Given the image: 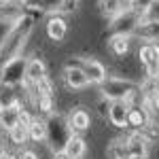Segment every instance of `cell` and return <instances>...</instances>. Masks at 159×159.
<instances>
[{
    "label": "cell",
    "instance_id": "obj_1",
    "mask_svg": "<svg viewBox=\"0 0 159 159\" xmlns=\"http://www.w3.org/2000/svg\"><path fill=\"white\" fill-rule=\"evenodd\" d=\"M136 91H138V83H134L127 76H106V81L102 83V96L108 98L110 102L112 100L127 102Z\"/></svg>",
    "mask_w": 159,
    "mask_h": 159
},
{
    "label": "cell",
    "instance_id": "obj_2",
    "mask_svg": "<svg viewBox=\"0 0 159 159\" xmlns=\"http://www.w3.org/2000/svg\"><path fill=\"white\" fill-rule=\"evenodd\" d=\"M25 57L24 55H15L11 60L4 61L2 72H0V83L4 85H21L25 81Z\"/></svg>",
    "mask_w": 159,
    "mask_h": 159
},
{
    "label": "cell",
    "instance_id": "obj_3",
    "mask_svg": "<svg viewBox=\"0 0 159 159\" xmlns=\"http://www.w3.org/2000/svg\"><path fill=\"white\" fill-rule=\"evenodd\" d=\"M45 123H47V140H53V144H57L60 151H61L64 144H66V140L72 136L66 119L60 117V115H51V119L45 121Z\"/></svg>",
    "mask_w": 159,
    "mask_h": 159
},
{
    "label": "cell",
    "instance_id": "obj_4",
    "mask_svg": "<svg viewBox=\"0 0 159 159\" xmlns=\"http://www.w3.org/2000/svg\"><path fill=\"white\" fill-rule=\"evenodd\" d=\"M79 68L85 72L87 81L89 83H96V85H102L104 81H106V66L102 64V61L93 60V57H85V60H81V64H79Z\"/></svg>",
    "mask_w": 159,
    "mask_h": 159
},
{
    "label": "cell",
    "instance_id": "obj_5",
    "mask_svg": "<svg viewBox=\"0 0 159 159\" xmlns=\"http://www.w3.org/2000/svg\"><path fill=\"white\" fill-rule=\"evenodd\" d=\"M151 123V112L144 104H134L127 110V127H134L136 132L147 129Z\"/></svg>",
    "mask_w": 159,
    "mask_h": 159
},
{
    "label": "cell",
    "instance_id": "obj_6",
    "mask_svg": "<svg viewBox=\"0 0 159 159\" xmlns=\"http://www.w3.org/2000/svg\"><path fill=\"white\" fill-rule=\"evenodd\" d=\"M43 79H47V66L40 57H30L25 61V83L36 85Z\"/></svg>",
    "mask_w": 159,
    "mask_h": 159
},
{
    "label": "cell",
    "instance_id": "obj_7",
    "mask_svg": "<svg viewBox=\"0 0 159 159\" xmlns=\"http://www.w3.org/2000/svg\"><path fill=\"white\" fill-rule=\"evenodd\" d=\"M127 110L129 106L123 100H112L108 104V121L115 127H127Z\"/></svg>",
    "mask_w": 159,
    "mask_h": 159
},
{
    "label": "cell",
    "instance_id": "obj_8",
    "mask_svg": "<svg viewBox=\"0 0 159 159\" xmlns=\"http://www.w3.org/2000/svg\"><path fill=\"white\" fill-rule=\"evenodd\" d=\"M64 81H66V85L74 89V91H79V89H85L89 85V81H87L85 72L79 68V66H66V70H64Z\"/></svg>",
    "mask_w": 159,
    "mask_h": 159
},
{
    "label": "cell",
    "instance_id": "obj_9",
    "mask_svg": "<svg viewBox=\"0 0 159 159\" xmlns=\"http://www.w3.org/2000/svg\"><path fill=\"white\" fill-rule=\"evenodd\" d=\"M68 127H70V132H87L89 127H91V117H89V112L83 108H76L72 110L70 115H68Z\"/></svg>",
    "mask_w": 159,
    "mask_h": 159
},
{
    "label": "cell",
    "instance_id": "obj_10",
    "mask_svg": "<svg viewBox=\"0 0 159 159\" xmlns=\"http://www.w3.org/2000/svg\"><path fill=\"white\" fill-rule=\"evenodd\" d=\"M11 106H21L19 87L0 83V108H11Z\"/></svg>",
    "mask_w": 159,
    "mask_h": 159
},
{
    "label": "cell",
    "instance_id": "obj_11",
    "mask_svg": "<svg viewBox=\"0 0 159 159\" xmlns=\"http://www.w3.org/2000/svg\"><path fill=\"white\" fill-rule=\"evenodd\" d=\"M66 32H68V25L64 21V17L60 15H51L49 19H47V36L51 40H55V43H60L66 38Z\"/></svg>",
    "mask_w": 159,
    "mask_h": 159
},
{
    "label": "cell",
    "instance_id": "obj_12",
    "mask_svg": "<svg viewBox=\"0 0 159 159\" xmlns=\"http://www.w3.org/2000/svg\"><path fill=\"white\" fill-rule=\"evenodd\" d=\"M125 144H127V151H129L132 157H136V155H147L148 138L144 134H140V132H134V134H129L125 138Z\"/></svg>",
    "mask_w": 159,
    "mask_h": 159
},
{
    "label": "cell",
    "instance_id": "obj_13",
    "mask_svg": "<svg viewBox=\"0 0 159 159\" xmlns=\"http://www.w3.org/2000/svg\"><path fill=\"white\" fill-rule=\"evenodd\" d=\"M61 151L70 159H81L87 153V144H85V140H83L81 136H70V138L66 140V144H64Z\"/></svg>",
    "mask_w": 159,
    "mask_h": 159
},
{
    "label": "cell",
    "instance_id": "obj_14",
    "mask_svg": "<svg viewBox=\"0 0 159 159\" xmlns=\"http://www.w3.org/2000/svg\"><path fill=\"white\" fill-rule=\"evenodd\" d=\"M98 7H100V13L108 19H117L123 11H127V4L123 0H100Z\"/></svg>",
    "mask_w": 159,
    "mask_h": 159
},
{
    "label": "cell",
    "instance_id": "obj_15",
    "mask_svg": "<svg viewBox=\"0 0 159 159\" xmlns=\"http://www.w3.org/2000/svg\"><path fill=\"white\" fill-rule=\"evenodd\" d=\"M28 140H32L36 144L47 140V123L43 119H32V123L28 125Z\"/></svg>",
    "mask_w": 159,
    "mask_h": 159
},
{
    "label": "cell",
    "instance_id": "obj_16",
    "mask_svg": "<svg viewBox=\"0 0 159 159\" xmlns=\"http://www.w3.org/2000/svg\"><path fill=\"white\" fill-rule=\"evenodd\" d=\"M106 157L108 159H129V151H127V144H125V138H117L112 140L106 148Z\"/></svg>",
    "mask_w": 159,
    "mask_h": 159
},
{
    "label": "cell",
    "instance_id": "obj_17",
    "mask_svg": "<svg viewBox=\"0 0 159 159\" xmlns=\"http://www.w3.org/2000/svg\"><path fill=\"white\" fill-rule=\"evenodd\" d=\"M19 108L21 106H11V108H0V127H4L7 132L13 125L19 123Z\"/></svg>",
    "mask_w": 159,
    "mask_h": 159
},
{
    "label": "cell",
    "instance_id": "obj_18",
    "mask_svg": "<svg viewBox=\"0 0 159 159\" xmlns=\"http://www.w3.org/2000/svg\"><path fill=\"white\" fill-rule=\"evenodd\" d=\"M110 51L117 55V57H123L127 51H129V36H123V34H115V36L108 40Z\"/></svg>",
    "mask_w": 159,
    "mask_h": 159
},
{
    "label": "cell",
    "instance_id": "obj_19",
    "mask_svg": "<svg viewBox=\"0 0 159 159\" xmlns=\"http://www.w3.org/2000/svg\"><path fill=\"white\" fill-rule=\"evenodd\" d=\"M9 138H11L13 144H17V147L25 144L28 142V125H24V123L13 125L11 129H9Z\"/></svg>",
    "mask_w": 159,
    "mask_h": 159
},
{
    "label": "cell",
    "instance_id": "obj_20",
    "mask_svg": "<svg viewBox=\"0 0 159 159\" xmlns=\"http://www.w3.org/2000/svg\"><path fill=\"white\" fill-rule=\"evenodd\" d=\"M142 24H159V0H151L142 13Z\"/></svg>",
    "mask_w": 159,
    "mask_h": 159
},
{
    "label": "cell",
    "instance_id": "obj_21",
    "mask_svg": "<svg viewBox=\"0 0 159 159\" xmlns=\"http://www.w3.org/2000/svg\"><path fill=\"white\" fill-rule=\"evenodd\" d=\"M17 159H38V155L34 153V151H30V148H25V151H21V153L17 155Z\"/></svg>",
    "mask_w": 159,
    "mask_h": 159
},
{
    "label": "cell",
    "instance_id": "obj_22",
    "mask_svg": "<svg viewBox=\"0 0 159 159\" xmlns=\"http://www.w3.org/2000/svg\"><path fill=\"white\" fill-rule=\"evenodd\" d=\"M53 159H70V157H68L64 151H55V153H53Z\"/></svg>",
    "mask_w": 159,
    "mask_h": 159
},
{
    "label": "cell",
    "instance_id": "obj_23",
    "mask_svg": "<svg viewBox=\"0 0 159 159\" xmlns=\"http://www.w3.org/2000/svg\"><path fill=\"white\" fill-rule=\"evenodd\" d=\"M4 155H7V151H4V147H2V142H0V159L4 157Z\"/></svg>",
    "mask_w": 159,
    "mask_h": 159
},
{
    "label": "cell",
    "instance_id": "obj_24",
    "mask_svg": "<svg viewBox=\"0 0 159 159\" xmlns=\"http://www.w3.org/2000/svg\"><path fill=\"white\" fill-rule=\"evenodd\" d=\"M2 159H17V155H9V153H7V155H4Z\"/></svg>",
    "mask_w": 159,
    "mask_h": 159
},
{
    "label": "cell",
    "instance_id": "obj_25",
    "mask_svg": "<svg viewBox=\"0 0 159 159\" xmlns=\"http://www.w3.org/2000/svg\"><path fill=\"white\" fill-rule=\"evenodd\" d=\"M129 159H147V155H136V157H129Z\"/></svg>",
    "mask_w": 159,
    "mask_h": 159
},
{
    "label": "cell",
    "instance_id": "obj_26",
    "mask_svg": "<svg viewBox=\"0 0 159 159\" xmlns=\"http://www.w3.org/2000/svg\"><path fill=\"white\" fill-rule=\"evenodd\" d=\"M157 68H159V53H157Z\"/></svg>",
    "mask_w": 159,
    "mask_h": 159
},
{
    "label": "cell",
    "instance_id": "obj_27",
    "mask_svg": "<svg viewBox=\"0 0 159 159\" xmlns=\"http://www.w3.org/2000/svg\"><path fill=\"white\" fill-rule=\"evenodd\" d=\"M4 2H7V0H0V4H4Z\"/></svg>",
    "mask_w": 159,
    "mask_h": 159
},
{
    "label": "cell",
    "instance_id": "obj_28",
    "mask_svg": "<svg viewBox=\"0 0 159 159\" xmlns=\"http://www.w3.org/2000/svg\"><path fill=\"white\" fill-rule=\"evenodd\" d=\"M123 2H132V0H123Z\"/></svg>",
    "mask_w": 159,
    "mask_h": 159
}]
</instances>
